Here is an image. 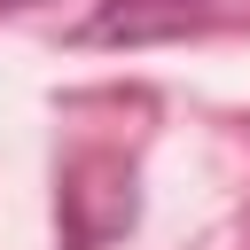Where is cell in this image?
I'll list each match as a JSON object with an SVG mask.
<instances>
[{"label": "cell", "mask_w": 250, "mask_h": 250, "mask_svg": "<svg viewBox=\"0 0 250 250\" xmlns=\"http://www.w3.org/2000/svg\"><path fill=\"white\" fill-rule=\"evenodd\" d=\"M0 8H16V0H0Z\"/></svg>", "instance_id": "obj_2"}, {"label": "cell", "mask_w": 250, "mask_h": 250, "mask_svg": "<svg viewBox=\"0 0 250 250\" xmlns=\"http://www.w3.org/2000/svg\"><path fill=\"white\" fill-rule=\"evenodd\" d=\"M211 23H219L211 0H102L70 39L78 47H164V39H188Z\"/></svg>", "instance_id": "obj_1"}]
</instances>
